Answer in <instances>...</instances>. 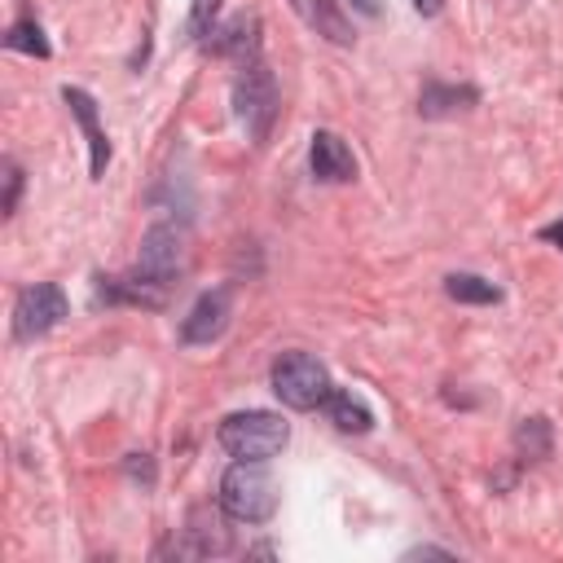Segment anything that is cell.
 Wrapping results in <instances>:
<instances>
[{
    "label": "cell",
    "instance_id": "obj_1",
    "mask_svg": "<svg viewBox=\"0 0 563 563\" xmlns=\"http://www.w3.org/2000/svg\"><path fill=\"white\" fill-rule=\"evenodd\" d=\"M220 510L238 523H268L277 510V479L264 462L238 457L220 475Z\"/></svg>",
    "mask_w": 563,
    "mask_h": 563
},
{
    "label": "cell",
    "instance_id": "obj_2",
    "mask_svg": "<svg viewBox=\"0 0 563 563\" xmlns=\"http://www.w3.org/2000/svg\"><path fill=\"white\" fill-rule=\"evenodd\" d=\"M220 449L229 457H246V462H268L286 449L290 440V422H282L277 413L268 409H242V413H229L216 431Z\"/></svg>",
    "mask_w": 563,
    "mask_h": 563
},
{
    "label": "cell",
    "instance_id": "obj_3",
    "mask_svg": "<svg viewBox=\"0 0 563 563\" xmlns=\"http://www.w3.org/2000/svg\"><path fill=\"white\" fill-rule=\"evenodd\" d=\"M268 383H273L277 400L286 409H299V413L321 409L325 396H330V387H334L330 374H325V365L312 352H282L273 361V369H268Z\"/></svg>",
    "mask_w": 563,
    "mask_h": 563
},
{
    "label": "cell",
    "instance_id": "obj_4",
    "mask_svg": "<svg viewBox=\"0 0 563 563\" xmlns=\"http://www.w3.org/2000/svg\"><path fill=\"white\" fill-rule=\"evenodd\" d=\"M233 110L246 128V136L255 145L268 141L273 132V119H277V79L264 62H246L238 66V79H233Z\"/></svg>",
    "mask_w": 563,
    "mask_h": 563
},
{
    "label": "cell",
    "instance_id": "obj_5",
    "mask_svg": "<svg viewBox=\"0 0 563 563\" xmlns=\"http://www.w3.org/2000/svg\"><path fill=\"white\" fill-rule=\"evenodd\" d=\"M66 312H70V303H66V290L57 282H31L13 299V339L18 343H35L53 325H62Z\"/></svg>",
    "mask_w": 563,
    "mask_h": 563
},
{
    "label": "cell",
    "instance_id": "obj_6",
    "mask_svg": "<svg viewBox=\"0 0 563 563\" xmlns=\"http://www.w3.org/2000/svg\"><path fill=\"white\" fill-rule=\"evenodd\" d=\"M180 260H185V238L176 224H150L145 238H141V255H136V273L172 286L176 273H180Z\"/></svg>",
    "mask_w": 563,
    "mask_h": 563
},
{
    "label": "cell",
    "instance_id": "obj_7",
    "mask_svg": "<svg viewBox=\"0 0 563 563\" xmlns=\"http://www.w3.org/2000/svg\"><path fill=\"white\" fill-rule=\"evenodd\" d=\"M229 317H233V290H229V286L202 290V295L194 299V308L185 312V321H180V339H185V343H216V339L224 334Z\"/></svg>",
    "mask_w": 563,
    "mask_h": 563
},
{
    "label": "cell",
    "instance_id": "obj_8",
    "mask_svg": "<svg viewBox=\"0 0 563 563\" xmlns=\"http://www.w3.org/2000/svg\"><path fill=\"white\" fill-rule=\"evenodd\" d=\"M308 167L321 185H347L356 180V158L347 150V141L330 128H317L312 132V145H308Z\"/></svg>",
    "mask_w": 563,
    "mask_h": 563
},
{
    "label": "cell",
    "instance_id": "obj_9",
    "mask_svg": "<svg viewBox=\"0 0 563 563\" xmlns=\"http://www.w3.org/2000/svg\"><path fill=\"white\" fill-rule=\"evenodd\" d=\"M202 48L216 53V57H233L238 66L260 62V18L255 13H238L224 26H211V35L202 40Z\"/></svg>",
    "mask_w": 563,
    "mask_h": 563
},
{
    "label": "cell",
    "instance_id": "obj_10",
    "mask_svg": "<svg viewBox=\"0 0 563 563\" xmlns=\"http://www.w3.org/2000/svg\"><path fill=\"white\" fill-rule=\"evenodd\" d=\"M62 101L70 106V114H75V123H79V132L88 141V172H92V180H101L106 176V163H110V141H106V132L97 123V101H92V92L70 88V84L62 88Z\"/></svg>",
    "mask_w": 563,
    "mask_h": 563
},
{
    "label": "cell",
    "instance_id": "obj_11",
    "mask_svg": "<svg viewBox=\"0 0 563 563\" xmlns=\"http://www.w3.org/2000/svg\"><path fill=\"white\" fill-rule=\"evenodd\" d=\"M163 282L145 277V273H123V277H97V303H132V308H163L167 303Z\"/></svg>",
    "mask_w": 563,
    "mask_h": 563
},
{
    "label": "cell",
    "instance_id": "obj_12",
    "mask_svg": "<svg viewBox=\"0 0 563 563\" xmlns=\"http://www.w3.org/2000/svg\"><path fill=\"white\" fill-rule=\"evenodd\" d=\"M290 9L303 18L308 31H317V35L330 40V44H352V40H356L343 0H290Z\"/></svg>",
    "mask_w": 563,
    "mask_h": 563
},
{
    "label": "cell",
    "instance_id": "obj_13",
    "mask_svg": "<svg viewBox=\"0 0 563 563\" xmlns=\"http://www.w3.org/2000/svg\"><path fill=\"white\" fill-rule=\"evenodd\" d=\"M479 101V88L471 84H440V79H427L422 92H418V114L422 119H449V114H462Z\"/></svg>",
    "mask_w": 563,
    "mask_h": 563
},
{
    "label": "cell",
    "instance_id": "obj_14",
    "mask_svg": "<svg viewBox=\"0 0 563 563\" xmlns=\"http://www.w3.org/2000/svg\"><path fill=\"white\" fill-rule=\"evenodd\" d=\"M325 418L343 431V435H365L369 427H374V413H369V405L361 400V396H352L347 387H330V396H325Z\"/></svg>",
    "mask_w": 563,
    "mask_h": 563
},
{
    "label": "cell",
    "instance_id": "obj_15",
    "mask_svg": "<svg viewBox=\"0 0 563 563\" xmlns=\"http://www.w3.org/2000/svg\"><path fill=\"white\" fill-rule=\"evenodd\" d=\"M185 532H189V545H185L180 554H211V550L220 554V550H229V532H224V523H220L216 510H211V515H207V510H194Z\"/></svg>",
    "mask_w": 563,
    "mask_h": 563
},
{
    "label": "cell",
    "instance_id": "obj_16",
    "mask_svg": "<svg viewBox=\"0 0 563 563\" xmlns=\"http://www.w3.org/2000/svg\"><path fill=\"white\" fill-rule=\"evenodd\" d=\"M515 449L523 462H545L554 453V431H550V418H523L519 431H515Z\"/></svg>",
    "mask_w": 563,
    "mask_h": 563
},
{
    "label": "cell",
    "instance_id": "obj_17",
    "mask_svg": "<svg viewBox=\"0 0 563 563\" xmlns=\"http://www.w3.org/2000/svg\"><path fill=\"white\" fill-rule=\"evenodd\" d=\"M444 295L453 303H497L501 299V290L479 273H449L444 277Z\"/></svg>",
    "mask_w": 563,
    "mask_h": 563
},
{
    "label": "cell",
    "instance_id": "obj_18",
    "mask_svg": "<svg viewBox=\"0 0 563 563\" xmlns=\"http://www.w3.org/2000/svg\"><path fill=\"white\" fill-rule=\"evenodd\" d=\"M4 48L31 53V57H48V53H53V44L44 40V26H40L35 18H18V22L4 31Z\"/></svg>",
    "mask_w": 563,
    "mask_h": 563
},
{
    "label": "cell",
    "instance_id": "obj_19",
    "mask_svg": "<svg viewBox=\"0 0 563 563\" xmlns=\"http://www.w3.org/2000/svg\"><path fill=\"white\" fill-rule=\"evenodd\" d=\"M216 13H220V0H194L189 4V35L194 40H207L211 26H216Z\"/></svg>",
    "mask_w": 563,
    "mask_h": 563
},
{
    "label": "cell",
    "instance_id": "obj_20",
    "mask_svg": "<svg viewBox=\"0 0 563 563\" xmlns=\"http://www.w3.org/2000/svg\"><path fill=\"white\" fill-rule=\"evenodd\" d=\"M18 194H22V167L13 158H4V216L18 211Z\"/></svg>",
    "mask_w": 563,
    "mask_h": 563
},
{
    "label": "cell",
    "instance_id": "obj_21",
    "mask_svg": "<svg viewBox=\"0 0 563 563\" xmlns=\"http://www.w3.org/2000/svg\"><path fill=\"white\" fill-rule=\"evenodd\" d=\"M537 238H545V242H554V246L563 251V220H554V224H545V229H541Z\"/></svg>",
    "mask_w": 563,
    "mask_h": 563
},
{
    "label": "cell",
    "instance_id": "obj_22",
    "mask_svg": "<svg viewBox=\"0 0 563 563\" xmlns=\"http://www.w3.org/2000/svg\"><path fill=\"white\" fill-rule=\"evenodd\" d=\"M413 9H418L422 18H435V13L444 9V0H413Z\"/></svg>",
    "mask_w": 563,
    "mask_h": 563
},
{
    "label": "cell",
    "instance_id": "obj_23",
    "mask_svg": "<svg viewBox=\"0 0 563 563\" xmlns=\"http://www.w3.org/2000/svg\"><path fill=\"white\" fill-rule=\"evenodd\" d=\"M422 554H440V559H449V550H440V545H413V550H409V559H422Z\"/></svg>",
    "mask_w": 563,
    "mask_h": 563
}]
</instances>
